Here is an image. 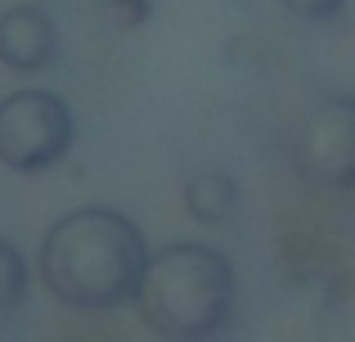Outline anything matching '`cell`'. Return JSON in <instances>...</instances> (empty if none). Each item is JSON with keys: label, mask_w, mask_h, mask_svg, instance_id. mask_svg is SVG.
Segmentation results:
<instances>
[{"label": "cell", "mask_w": 355, "mask_h": 342, "mask_svg": "<svg viewBox=\"0 0 355 342\" xmlns=\"http://www.w3.org/2000/svg\"><path fill=\"white\" fill-rule=\"evenodd\" d=\"M139 225L117 207H77L41 239V284L72 311H117L135 302L148 266Z\"/></svg>", "instance_id": "obj_1"}, {"label": "cell", "mask_w": 355, "mask_h": 342, "mask_svg": "<svg viewBox=\"0 0 355 342\" xmlns=\"http://www.w3.org/2000/svg\"><path fill=\"white\" fill-rule=\"evenodd\" d=\"M239 302L234 262L216 243H166L148 257L130 307L166 342H211L225 334Z\"/></svg>", "instance_id": "obj_2"}, {"label": "cell", "mask_w": 355, "mask_h": 342, "mask_svg": "<svg viewBox=\"0 0 355 342\" xmlns=\"http://www.w3.org/2000/svg\"><path fill=\"white\" fill-rule=\"evenodd\" d=\"M72 108L54 90H9L0 99V162L18 176L59 167L72 149Z\"/></svg>", "instance_id": "obj_3"}, {"label": "cell", "mask_w": 355, "mask_h": 342, "mask_svg": "<svg viewBox=\"0 0 355 342\" xmlns=\"http://www.w3.org/2000/svg\"><path fill=\"white\" fill-rule=\"evenodd\" d=\"M288 162L306 185L355 189V95H324L288 131Z\"/></svg>", "instance_id": "obj_4"}, {"label": "cell", "mask_w": 355, "mask_h": 342, "mask_svg": "<svg viewBox=\"0 0 355 342\" xmlns=\"http://www.w3.org/2000/svg\"><path fill=\"white\" fill-rule=\"evenodd\" d=\"M59 59V27L41 5H14L0 14V63L9 72H45Z\"/></svg>", "instance_id": "obj_5"}, {"label": "cell", "mask_w": 355, "mask_h": 342, "mask_svg": "<svg viewBox=\"0 0 355 342\" xmlns=\"http://www.w3.org/2000/svg\"><path fill=\"white\" fill-rule=\"evenodd\" d=\"M184 212H189L198 225H225L239 212V185L230 171L220 167H202L184 180Z\"/></svg>", "instance_id": "obj_6"}, {"label": "cell", "mask_w": 355, "mask_h": 342, "mask_svg": "<svg viewBox=\"0 0 355 342\" xmlns=\"http://www.w3.org/2000/svg\"><path fill=\"white\" fill-rule=\"evenodd\" d=\"M32 289V266L9 239H0V316H14Z\"/></svg>", "instance_id": "obj_7"}, {"label": "cell", "mask_w": 355, "mask_h": 342, "mask_svg": "<svg viewBox=\"0 0 355 342\" xmlns=\"http://www.w3.org/2000/svg\"><path fill=\"white\" fill-rule=\"evenodd\" d=\"M108 18L117 32H135L153 18V0H108Z\"/></svg>", "instance_id": "obj_8"}, {"label": "cell", "mask_w": 355, "mask_h": 342, "mask_svg": "<svg viewBox=\"0 0 355 342\" xmlns=\"http://www.w3.org/2000/svg\"><path fill=\"white\" fill-rule=\"evenodd\" d=\"M288 14L306 18V23H333V18L347 9V0H284Z\"/></svg>", "instance_id": "obj_9"}]
</instances>
